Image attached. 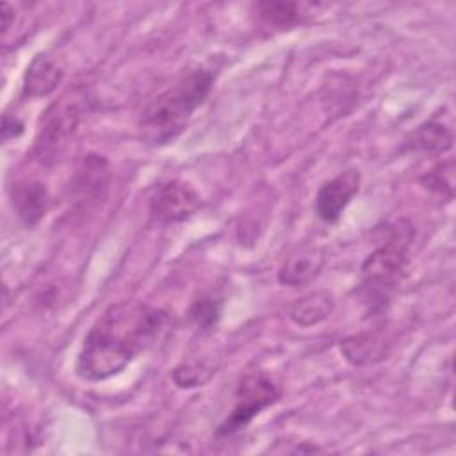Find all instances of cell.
Returning a JSON list of instances; mask_svg holds the SVG:
<instances>
[{
    "instance_id": "obj_6",
    "label": "cell",
    "mask_w": 456,
    "mask_h": 456,
    "mask_svg": "<svg viewBox=\"0 0 456 456\" xmlns=\"http://www.w3.org/2000/svg\"><path fill=\"white\" fill-rule=\"evenodd\" d=\"M200 207V194L191 183L182 180H169L159 185L150 200V212L162 224L183 223L192 217Z\"/></svg>"
},
{
    "instance_id": "obj_16",
    "label": "cell",
    "mask_w": 456,
    "mask_h": 456,
    "mask_svg": "<svg viewBox=\"0 0 456 456\" xmlns=\"http://www.w3.org/2000/svg\"><path fill=\"white\" fill-rule=\"evenodd\" d=\"M192 322L201 330H210L221 315V301L214 296H201L189 310Z\"/></svg>"
},
{
    "instance_id": "obj_7",
    "label": "cell",
    "mask_w": 456,
    "mask_h": 456,
    "mask_svg": "<svg viewBox=\"0 0 456 456\" xmlns=\"http://www.w3.org/2000/svg\"><path fill=\"white\" fill-rule=\"evenodd\" d=\"M360 189V173L346 169L324 182L315 196V212L324 223H337Z\"/></svg>"
},
{
    "instance_id": "obj_9",
    "label": "cell",
    "mask_w": 456,
    "mask_h": 456,
    "mask_svg": "<svg viewBox=\"0 0 456 456\" xmlns=\"http://www.w3.org/2000/svg\"><path fill=\"white\" fill-rule=\"evenodd\" d=\"M342 356L353 365L381 362L390 353V338L381 330H369L340 340Z\"/></svg>"
},
{
    "instance_id": "obj_1",
    "label": "cell",
    "mask_w": 456,
    "mask_h": 456,
    "mask_svg": "<svg viewBox=\"0 0 456 456\" xmlns=\"http://www.w3.org/2000/svg\"><path fill=\"white\" fill-rule=\"evenodd\" d=\"M167 314L139 299H123L94 321L84 337L75 370L84 381H105L146 351L164 330Z\"/></svg>"
},
{
    "instance_id": "obj_3",
    "label": "cell",
    "mask_w": 456,
    "mask_h": 456,
    "mask_svg": "<svg viewBox=\"0 0 456 456\" xmlns=\"http://www.w3.org/2000/svg\"><path fill=\"white\" fill-rule=\"evenodd\" d=\"M413 226L408 219H399L388 239L378 246L362 264L358 294L369 315L383 314L406 276Z\"/></svg>"
},
{
    "instance_id": "obj_12",
    "label": "cell",
    "mask_w": 456,
    "mask_h": 456,
    "mask_svg": "<svg viewBox=\"0 0 456 456\" xmlns=\"http://www.w3.org/2000/svg\"><path fill=\"white\" fill-rule=\"evenodd\" d=\"M331 312H333V296L326 290H317L296 301L289 315L294 324L301 328H310L324 321Z\"/></svg>"
},
{
    "instance_id": "obj_18",
    "label": "cell",
    "mask_w": 456,
    "mask_h": 456,
    "mask_svg": "<svg viewBox=\"0 0 456 456\" xmlns=\"http://www.w3.org/2000/svg\"><path fill=\"white\" fill-rule=\"evenodd\" d=\"M21 132H23L21 121H18L16 118L5 114V116H4V125H2V137H4V141H9V139L18 137Z\"/></svg>"
},
{
    "instance_id": "obj_15",
    "label": "cell",
    "mask_w": 456,
    "mask_h": 456,
    "mask_svg": "<svg viewBox=\"0 0 456 456\" xmlns=\"http://www.w3.org/2000/svg\"><path fill=\"white\" fill-rule=\"evenodd\" d=\"M422 183L431 192L444 196L447 200L454 194V160H445L429 169L422 178Z\"/></svg>"
},
{
    "instance_id": "obj_19",
    "label": "cell",
    "mask_w": 456,
    "mask_h": 456,
    "mask_svg": "<svg viewBox=\"0 0 456 456\" xmlns=\"http://www.w3.org/2000/svg\"><path fill=\"white\" fill-rule=\"evenodd\" d=\"M12 18H14V9L7 2H4L2 4V32L4 34L9 30Z\"/></svg>"
},
{
    "instance_id": "obj_10",
    "label": "cell",
    "mask_w": 456,
    "mask_h": 456,
    "mask_svg": "<svg viewBox=\"0 0 456 456\" xmlns=\"http://www.w3.org/2000/svg\"><path fill=\"white\" fill-rule=\"evenodd\" d=\"M62 69L45 53H37L27 66L23 77V93L30 98L50 94L61 82Z\"/></svg>"
},
{
    "instance_id": "obj_13",
    "label": "cell",
    "mask_w": 456,
    "mask_h": 456,
    "mask_svg": "<svg viewBox=\"0 0 456 456\" xmlns=\"http://www.w3.org/2000/svg\"><path fill=\"white\" fill-rule=\"evenodd\" d=\"M410 142L415 150L420 151L444 153L452 148V132L445 125L429 119L411 134Z\"/></svg>"
},
{
    "instance_id": "obj_5",
    "label": "cell",
    "mask_w": 456,
    "mask_h": 456,
    "mask_svg": "<svg viewBox=\"0 0 456 456\" xmlns=\"http://www.w3.org/2000/svg\"><path fill=\"white\" fill-rule=\"evenodd\" d=\"M281 395L280 385L264 372H251L242 378L235 394V406L217 428L219 436H228L246 428L262 410L274 404Z\"/></svg>"
},
{
    "instance_id": "obj_14",
    "label": "cell",
    "mask_w": 456,
    "mask_h": 456,
    "mask_svg": "<svg viewBox=\"0 0 456 456\" xmlns=\"http://www.w3.org/2000/svg\"><path fill=\"white\" fill-rule=\"evenodd\" d=\"M258 11V16L273 27H292L303 21L305 4L296 2H260L255 5Z\"/></svg>"
},
{
    "instance_id": "obj_11",
    "label": "cell",
    "mask_w": 456,
    "mask_h": 456,
    "mask_svg": "<svg viewBox=\"0 0 456 456\" xmlns=\"http://www.w3.org/2000/svg\"><path fill=\"white\" fill-rule=\"evenodd\" d=\"M12 205L23 224L34 226L48 208V192L41 182H25L16 185L12 192Z\"/></svg>"
},
{
    "instance_id": "obj_2",
    "label": "cell",
    "mask_w": 456,
    "mask_h": 456,
    "mask_svg": "<svg viewBox=\"0 0 456 456\" xmlns=\"http://www.w3.org/2000/svg\"><path fill=\"white\" fill-rule=\"evenodd\" d=\"M214 84L212 69L198 68L157 94L141 112L137 130L150 146L175 141L187 126L192 112L207 100Z\"/></svg>"
},
{
    "instance_id": "obj_17",
    "label": "cell",
    "mask_w": 456,
    "mask_h": 456,
    "mask_svg": "<svg viewBox=\"0 0 456 456\" xmlns=\"http://www.w3.org/2000/svg\"><path fill=\"white\" fill-rule=\"evenodd\" d=\"M214 367H208L207 363H198V362H189L173 370V381L180 388H189V387H198L203 385L212 374Z\"/></svg>"
},
{
    "instance_id": "obj_4",
    "label": "cell",
    "mask_w": 456,
    "mask_h": 456,
    "mask_svg": "<svg viewBox=\"0 0 456 456\" xmlns=\"http://www.w3.org/2000/svg\"><path fill=\"white\" fill-rule=\"evenodd\" d=\"M75 93L62 94L41 118L34 153L41 162H53L68 146L80 121V103Z\"/></svg>"
},
{
    "instance_id": "obj_8",
    "label": "cell",
    "mask_w": 456,
    "mask_h": 456,
    "mask_svg": "<svg viewBox=\"0 0 456 456\" xmlns=\"http://www.w3.org/2000/svg\"><path fill=\"white\" fill-rule=\"evenodd\" d=\"M326 262L324 251L315 246H305L285 258L278 269V281L287 287H305L314 281Z\"/></svg>"
}]
</instances>
